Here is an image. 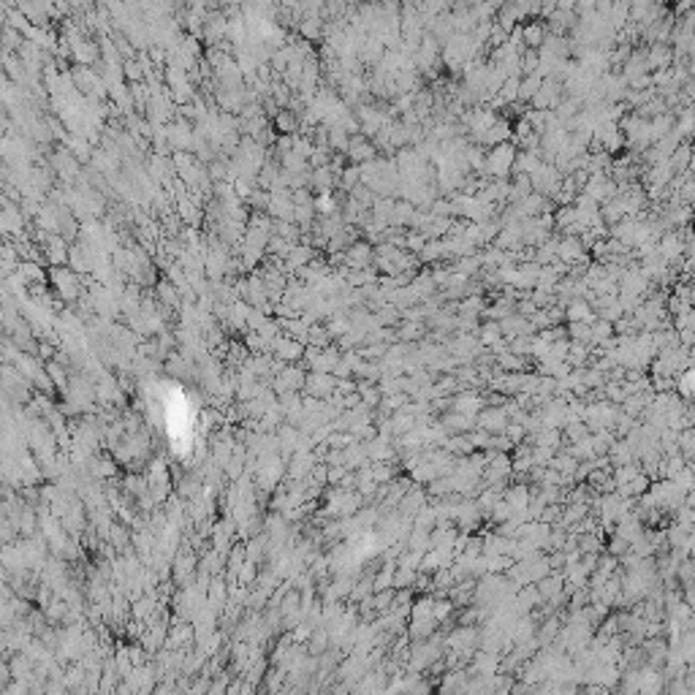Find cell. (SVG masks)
<instances>
[{
	"label": "cell",
	"mask_w": 695,
	"mask_h": 695,
	"mask_svg": "<svg viewBox=\"0 0 695 695\" xmlns=\"http://www.w3.org/2000/svg\"><path fill=\"white\" fill-rule=\"evenodd\" d=\"M513 158H516L513 144H508V141L495 144L492 153L483 155V166H481V171H483V174H492V177H497V180H505L510 171H513Z\"/></svg>",
	"instance_id": "cell-1"
},
{
	"label": "cell",
	"mask_w": 695,
	"mask_h": 695,
	"mask_svg": "<svg viewBox=\"0 0 695 695\" xmlns=\"http://www.w3.org/2000/svg\"><path fill=\"white\" fill-rule=\"evenodd\" d=\"M505 424H508V413L500 407V405H492V407H481L478 413H476V427L483 429V432L489 434H497L505 429Z\"/></svg>",
	"instance_id": "cell-2"
},
{
	"label": "cell",
	"mask_w": 695,
	"mask_h": 695,
	"mask_svg": "<svg viewBox=\"0 0 695 695\" xmlns=\"http://www.w3.org/2000/svg\"><path fill=\"white\" fill-rule=\"evenodd\" d=\"M375 153H378V147H375V144H370L364 136H354V139L348 141V150H345V155L354 160L356 166H361V163L372 160V158H378Z\"/></svg>",
	"instance_id": "cell-3"
},
{
	"label": "cell",
	"mask_w": 695,
	"mask_h": 695,
	"mask_svg": "<svg viewBox=\"0 0 695 695\" xmlns=\"http://www.w3.org/2000/svg\"><path fill=\"white\" fill-rule=\"evenodd\" d=\"M372 258H375V250H372L370 245H364V242H354L351 248L345 250V263H348V269H367Z\"/></svg>",
	"instance_id": "cell-4"
},
{
	"label": "cell",
	"mask_w": 695,
	"mask_h": 695,
	"mask_svg": "<svg viewBox=\"0 0 695 695\" xmlns=\"http://www.w3.org/2000/svg\"><path fill=\"white\" fill-rule=\"evenodd\" d=\"M334 388H337V378L332 372H315V375H310L307 381L310 394H315V397H332Z\"/></svg>",
	"instance_id": "cell-5"
},
{
	"label": "cell",
	"mask_w": 695,
	"mask_h": 695,
	"mask_svg": "<svg viewBox=\"0 0 695 695\" xmlns=\"http://www.w3.org/2000/svg\"><path fill=\"white\" fill-rule=\"evenodd\" d=\"M440 424H443L451 434L470 432V429L476 427V416H470V413H459V410H451V413H443Z\"/></svg>",
	"instance_id": "cell-6"
},
{
	"label": "cell",
	"mask_w": 695,
	"mask_h": 695,
	"mask_svg": "<svg viewBox=\"0 0 695 695\" xmlns=\"http://www.w3.org/2000/svg\"><path fill=\"white\" fill-rule=\"evenodd\" d=\"M510 139V125L505 120H495L489 125L483 133L478 136V144H486V147H495V144H503V141Z\"/></svg>",
	"instance_id": "cell-7"
},
{
	"label": "cell",
	"mask_w": 695,
	"mask_h": 695,
	"mask_svg": "<svg viewBox=\"0 0 695 695\" xmlns=\"http://www.w3.org/2000/svg\"><path fill=\"white\" fill-rule=\"evenodd\" d=\"M682 250H684V242L679 239L677 231L665 234L663 239H657V253L663 256L665 261H679Z\"/></svg>",
	"instance_id": "cell-8"
},
{
	"label": "cell",
	"mask_w": 695,
	"mask_h": 695,
	"mask_svg": "<svg viewBox=\"0 0 695 695\" xmlns=\"http://www.w3.org/2000/svg\"><path fill=\"white\" fill-rule=\"evenodd\" d=\"M483 405H486V402H483V397H478V394H470L467 388H464L459 397H451V407H454V410H459V413H470V416H476Z\"/></svg>",
	"instance_id": "cell-9"
},
{
	"label": "cell",
	"mask_w": 695,
	"mask_h": 695,
	"mask_svg": "<svg viewBox=\"0 0 695 695\" xmlns=\"http://www.w3.org/2000/svg\"><path fill=\"white\" fill-rule=\"evenodd\" d=\"M543 79L538 74H525V79H519V90H516V101H532L538 87H541Z\"/></svg>",
	"instance_id": "cell-10"
},
{
	"label": "cell",
	"mask_w": 695,
	"mask_h": 695,
	"mask_svg": "<svg viewBox=\"0 0 695 695\" xmlns=\"http://www.w3.org/2000/svg\"><path fill=\"white\" fill-rule=\"evenodd\" d=\"M543 35H546V28H543V22H532V25H527L522 28V41H525L530 49H538L543 44Z\"/></svg>",
	"instance_id": "cell-11"
},
{
	"label": "cell",
	"mask_w": 695,
	"mask_h": 695,
	"mask_svg": "<svg viewBox=\"0 0 695 695\" xmlns=\"http://www.w3.org/2000/svg\"><path fill=\"white\" fill-rule=\"evenodd\" d=\"M500 340H505L503 334H500V326L492 321V324H486L483 329H478V342L483 345V348H492L495 342H500Z\"/></svg>",
	"instance_id": "cell-12"
},
{
	"label": "cell",
	"mask_w": 695,
	"mask_h": 695,
	"mask_svg": "<svg viewBox=\"0 0 695 695\" xmlns=\"http://www.w3.org/2000/svg\"><path fill=\"white\" fill-rule=\"evenodd\" d=\"M611 334H614V324H608V321H603V318H595V321H592V337H589V345H592V342L608 340Z\"/></svg>",
	"instance_id": "cell-13"
},
{
	"label": "cell",
	"mask_w": 695,
	"mask_h": 695,
	"mask_svg": "<svg viewBox=\"0 0 695 695\" xmlns=\"http://www.w3.org/2000/svg\"><path fill=\"white\" fill-rule=\"evenodd\" d=\"M454 603H451V598H432V617L437 619V622H446L451 614H454Z\"/></svg>",
	"instance_id": "cell-14"
},
{
	"label": "cell",
	"mask_w": 695,
	"mask_h": 695,
	"mask_svg": "<svg viewBox=\"0 0 695 695\" xmlns=\"http://www.w3.org/2000/svg\"><path fill=\"white\" fill-rule=\"evenodd\" d=\"M367 595H372V579H361L359 584H354V589H351V601H361V598H367Z\"/></svg>",
	"instance_id": "cell-15"
},
{
	"label": "cell",
	"mask_w": 695,
	"mask_h": 695,
	"mask_svg": "<svg viewBox=\"0 0 695 695\" xmlns=\"http://www.w3.org/2000/svg\"><path fill=\"white\" fill-rule=\"evenodd\" d=\"M340 182H342V187L345 190H351L354 185H359V166H351V169H342L340 171Z\"/></svg>",
	"instance_id": "cell-16"
},
{
	"label": "cell",
	"mask_w": 695,
	"mask_h": 695,
	"mask_svg": "<svg viewBox=\"0 0 695 695\" xmlns=\"http://www.w3.org/2000/svg\"><path fill=\"white\" fill-rule=\"evenodd\" d=\"M562 513V505H543V510L538 513V522H546V525H554Z\"/></svg>",
	"instance_id": "cell-17"
},
{
	"label": "cell",
	"mask_w": 695,
	"mask_h": 695,
	"mask_svg": "<svg viewBox=\"0 0 695 695\" xmlns=\"http://www.w3.org/2000/svg\"><path fill=\"white\" fill-rule=\"evenodd\" d=\"M611 535H614V532H611ZM628 549H630V543L625 541V538H619V535H614L611 543H608V554H614V557H622Z\"/></svg>",
	"instance_id": "cell-18"
},
{
	"label": "cell",
	"mask_w": 695,
	"mask_h": 695,
	"mask_svg": "<svg viewBox=\"0 0 695 695\" xmlns=\"http://www.w3.org/2000/svg\"><path fill=\"white\" fill-rule=\"evenodd\" d=\"M305 354L302 348H299V342H280V356H285V359H299V356Z\"/></svg>",
	"instance_id": "cell-19"
},
{
	"label": "cell",
	"mask_w": 695,
	"mask_h": 695,
	"mask_svg": "<svg viewBox=\"0 0 695 695\" xmlns=\"http://www.w3.org/2000/svg\"><path fill=\"white\" fill-rule=\"evenodd\" d=\"M576 0H557V9H565V11H573Z\"/></svg>",
	"instance_id": "cell-20"
}]
</instances>
